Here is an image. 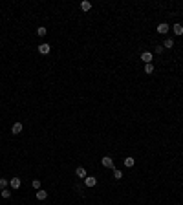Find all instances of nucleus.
I'll return each mask as SVG.
<instances>
[{
  "label": "nucleus",
  "instance_id": "f03ea898",
  "mask_svg": "<svg viewBox=\"0 0 183 205\" xmlns=\"http://www.w3.org/2000/svg\"><path fill=\"white\" fill-rule=\"evenodd\" d=\"M9 185H11V189H20L22 181H20V178H18V176H15V178L9 179Z\"/></svg>",
  "mask_w": 183,
  "mask_h": 205
},
{
  "label": "nucleus",
  "instance_id": "f8f14e48",
  "mask_svg": "<svg viewBox=\"0 0 183 205\" xmlns=\"http://www.w3.org/2000/svg\"><path fill=\"white\" fill-rule=\"evenodd\" d=\"M48 198V192L46 191H37V200H41V202H42V200H46Z\"/></svg>",
  "mask_w": 183,
  "mask_h": 205
},
{
  "label": "nucleus",
  "instance_id": "ddd939ff",
  "mask_svg": "<svg viewBox=\"0 0 183 205\" xmlns=\"http://www.w3.org/2000/svg\"><path fill=\"white\" fill-rule=\"evenodd\" d=\"M46 33H48V29L44 28V26H41V28H37V35H38V37H46Z\"/></svg>",
  "mask_w": 183,
  "mask_h": 205
},
{
  "label": "nucleus",
  "instance_id": "1a4fd4ad",
  "mask_svg": "<svg viewBox=\"0 0 183 205\" xmlns=\"http://www.w3.org/2000/svg\"><path fill=\"white\" fill-rule=\"evenodd\" d=\"M134 165H136V159L132 158V156H128V158L125 159V167H128V168H132V167H134Z\"/></svg>",
  "mask_w": 183,
  "mask_h": 205
},
{
  "label": "nucleus",
  "instance_id": "f257e3e1",
  "mask_svg": "<svg viewBox=\"0 0 183 205\" xmlns=\"http://www.w3.org/2000/svg\"><path fill=\"white\" fill-rule=\"evenodd\" d=\"M101 165H103V167H106V168H112V170L115 168V167H113V159H112L110 156H105V158H103V159H101Z\"/></svg>",
  "mask_w": 183,
  "mask_h": 205
},
{
  "label": "nucleus",
  "instance_id": "39448f33",
  "mask_svg": "<svg viewBox=\"0 0 183 205\" xmlns=\"http://www.w3.org/2000/svg\"><path fill=\"white\" fill-rule=\"evenodd\" d=\"M169 31H170V28H169V24H167V22H163V24H159V26H157V33L167 35Z\"/></svg>",
  "mask_w": 183,
  "mask_h": 205
},
{
  "label": "nucleus",
  "instance_id": "a211bd4d",
  "mask_svg": "<svg viewBox=\"0 0 183 205\" xmlns=\"http://www.w3.org/2000/svg\"><path fill=\"white\" fill-rule=\"evenodd\" d=\"M113 178H115V179H121V178H123V172L117 170V168H113Z\"/></svg>",
  "mask_w": 183,
  "mask_h": 205
},
{
  "label": "nucleus",
  "instance_id": "423d86ee",
  "mask_svg": "<svg viewBox=\"0 0 183 205\" xmlns=\"http://www.w3.org/2000/svg\"><path fill=\"white\" fill-rule=\"evenodd\" d=\"M49 51H51V46H49V44H41V46H38V53L48 55Z\"/></svg>",
  "mask_w": 183,
  "mask_h": 205
},
{
  "label": "nucleus",
  "instance_id": "7ed1b4c3",
  "mask_svg": "<svg viewBox=\"0 0 183 205\" xmlns=\"http://www.w3.org/2000/svg\"><path fill=\"white\" fill-rule=\"evenodd\" d=\"M141 61L145 64H152V53L150 51H143L141 53Z\"/></svg>",
  "mask_w": 183,
  "mask_h": 205
},
{
  "label": "nucleus",
  "instance_id": "dca6fc26",
  "mask_svg": "<svg viewBox=\"0 0 183 205\" xmlns=\"http://www.w3.org/2000/svg\"><path fill=\"white\" fill-rule=\"evenodd\" d=\"M163 44H165V48H167V49H170L172 46H174V41H172V39H167V41L163 42Z\"/></svg>",
  "mask_w": 183,
  "mask_h": 205
},
{
  "label": "nucleus",
  "instance_id": "20e7f679",
  "mask_svg": "<svg viewBox=\"0 0 183 205\" xmlns=\"http://www.w3.org/2000/svg\"><path fill=\"white\" fill-rule=\"evenodd\" d=\"M84 185L92 189V187H95V185H97V179L93 178V176H86V178H84Z\"/></svg>",
  "mask_w": 183,
  "mask_h": 205
},
{
  "label": "nucleus",
  "instance_id": "6ab92c4d",
  "mask_svg": "<svg viewBox=\"0 0 183 205\" xmlns=\"http://www.w3.org/2000/svg\"><path fill=\"white\" fill-rule=\"evenodd\" d=\"M33 189H41V179H33Z\"/></svg>",
  "mask_w": 183,
  "mask_h": 205
},
{
  "label": "nucleus",
  "instance_id": "9d476101",
  "mask_svg": "<svg viewBox=\"0 0 183 205\" xmlns=\"http://www.w3.org/2000/svg\"><path fill=\"white\" fill-rule=\"evenodd\" d=\"M172 31H174V33L178 35V37H180V35H183V26H181V24H174Z\"/></svg>",
  "mask_w": 183,
  "mask_h": 205
},
{
  "label": "nucleus",
  "instance_id": "aec40b11",
  "mask_svg": "<svg viewBox=\"0 0 183 205\" xmlns=\"http://www.w3.org/2000/svg\"><path fill=\"white\" fill-rule=\"evenodd\" d=\"M163 51V46H156V53H161Z\"/></svg>",
  "mask_w": 183,
  "mask_h": 205
},
{
  "label": "nucleus",
  "instance_id": "2eb2a0df",
  "mask_svg": "<svg viewBox=\"0 0 183 205\" xmlns=\"http://www.w3.org/2000/svg\"><path fill=\"white\" fill-rule=\"evenodd\" d=\"M0 194H2V198H4V200L11 198V191H9V189H4V191H0Z\"/></svg>",
  "mask_w": 183,
  "mask_h": 205
},
{
  "label": "nucleus",
  "instance_id": "0eeeda50",
  "mask_svg": "<svg viewBox=\"0 0 183 205\" xmlns=\"http://www.w3.org/2000/svg\"><path fill=\"white\" fill-rule=\"evenodd\" d=\"M75 176H77V178H81V179H84V178H86V168H84V167H77Z\"/></svg>",
  "mask_w": 183,
  "mask_h": 205
},
{
  "label": "nucleus",
  "instance_id": "6e6552de",
  "mask_svg": "<svg viewBox=\"0 0 183 205\" xmlns=\"http://www.w3.org/2000/svg\"><path fill=\"white\" fill-rule=\"evenodd\" d=\"M22 128H24V127H22V123H15L13 127H11V132H13V134H20V132H22Z\"/></svg>",
  "mask_w": 183,
  "mask_h": 205
},
{
  "label": "nucleus",
  "instance_id": "4468645a",
  "mask_svg": "<svg viewBox=\"0 0 183 205\" xmlns=\"http://www.w3.org/2000/svg\"><path fill=\"white\" fill-rule=\"evenodd\" d=\"M7 185H9V181L6 178H0V191H4V189H7Z\"/></svg>",
  "mask_w": 183,
  "mask_h": 205
},
{
  "label": "nucleus",
  "instance_id": "f3484780",
  "mask_svg": "<svg viewBox=\"0 0 183 205\" xmlns=\"http://www.w3.org/2000/svg\"><path fill=\"white\" fill-rule=\"evenodd\" d=\"M145 73H154V66L152 64H145Z\"/></svg>",
  "mask_w": 183,
  "mask_h": 205
},
{
  "label": "nucleus",
  "instance_id": "9b49d317",
  "mask_svg": "<svg viewBox=\"0 0 183 205\" xmlns=\"http://www.w3.org/2000/svg\"><path fill=\"white\" fill-rule=\"evenodd\" d=\"M81 9H82V11H90V9H92V4L88 2V0H84V2H81Z\"/></svg>",
  "mask_w": 183,
  "mask_h": 205
}]
</instances>
